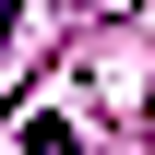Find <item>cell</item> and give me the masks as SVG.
Returning <instances> with one entry per match:
<instances>
[{"label":"cell","instance_id":"obj_1","mask_svg":"<svg viewBox=\"0 0 155 155\" xmlns=\"http://www.w3.org/2000/svg\"><path fill=\"white\" fill-rule=\"evenodd\" d=\"M12 12H24V0H0V48H12Z\"/></svg>","mask_w":155,"mask_h":155}]
</instances>
